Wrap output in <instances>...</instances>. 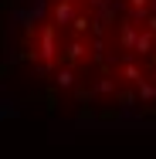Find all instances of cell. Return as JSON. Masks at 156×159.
<instances>
[{"mask_svg":"<svg viewBox=\"0 0 156 159\" xmlns=\"http://www.w3.org/2000/svg\"><path fill=\"white\" fill-rule=\"evenodd\" d=\"M14 54L82 115L156 112V0H24Z\"/></svg>","mask_w":156,"mask_h":159,"instance_id":"6da1fadb","label":"cell"}]
</instances>
